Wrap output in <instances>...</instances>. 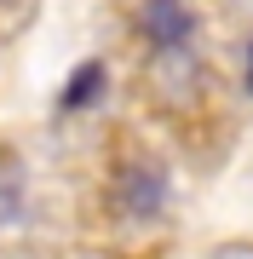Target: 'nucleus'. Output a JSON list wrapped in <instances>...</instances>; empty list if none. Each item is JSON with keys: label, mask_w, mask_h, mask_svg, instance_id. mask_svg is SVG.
<instances>
[{"label": "nucleus", "mask_w": 253, "mask_h": 259, "mask_svg": "<svg viewBox=\"0 0 253 259\" xmlns=\"http://www.w3.org/2000/svg\"><path fill=\"white\" fill-rule=\"evenodd\" d=\"M138 29H144V40H150V52L178 58L190 40H196V12H190L184 0H144Z\"/></svg>", "instance_id": "f257e3e1"}, {"label": "nucleus", "mask_w": 253, "mask_h": 259, "mask_svg": "<svg viewBox=\"0 0 253 259\" xmlns=\"http://www.w3.org/2000/svg\"><path fill=\"white\" fill-rule=\"evenodd\" d=\"M121 207L132 219H156V213L167 207V173L150 167V161H132L121 173Z\"/></svg>", "instance_id": "f03ea898"}, {"label": "nucleus", "mask_w": 253, "mask_h": 259, "mask_svg": "<svg viewBox=\"0 0 253 259\" xmlns=\"http://www.w3.org/2000/svg\"><path fill=\"white\" fill-rule=\"evenodd\" d=\"M104 87H110V69L98 64V58H86V64L64 81V93H58V110L64 115H81V110H92V104L104 98Z\"/></svg>", "instance_id": "7ed1b4c3"}, {"label": "nucleus", "mask_w": 253, "mask_h": 259, "mask_svg": "<svg viewBox=\"0 0 253 259\" xmlns=\"http://www.w3.org/2000/svg\"><path fill=\"white\" fill-rule=\"evenodd\" d=\"M242 87H247V98H253V47H247V81Z\"/></svg>", "instance_id": "20e7f679"}]
</instances>
